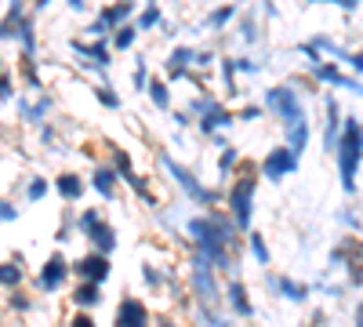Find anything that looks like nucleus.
I'll list each match as a JSON object with an SVG mask.
<instances>
[{
    "label": "nucleus",
    "instance_id": "obj_22",
    "mask_svg": "<svg viewBox=\"0 0 363 327\" xmlns=\"http://www.w3.org/2000/svg\"><path fill=\"white\" fill-rule=\"evenodd\" d=\"M356 327H363V309H359V313H356Z\"/></svg>",
    "mask_w": 363,
    "mask_h": 327
},
{
    "label": "nucleus",
    "instance_id": "obj_11",
    "mask_svg": "<svg viewBox=\"0 0 363 327\" xmlns=\"http://www.w3.org/2000/svg\"><path fill=\"white\" fill-rule=\"evenodd\" d=\"M229 299H233L236 313H244V316H251V302H247V294H244V284H233V287H229Z\"/></svg>",
    "mask_w": 363,
    "mask_h": 327
},
{
    "label": "nucleus",
    "instance_id": "obj_1",
    "mask_svg": "<svg viewBox=\"0 0 363 327\" xmlns=\"http://www.w3.org/2000/svg\"><path fill=\"white\" fill-rule=\"evenodd\" d=\"M363 157V124L356 116L345 121V135H342V150H338V171H342V186L352 193L356 189V167Z\"/></svg>",
    "mask_w": 363,
    "mask_h": 327
},
{
    "label": "nucleus",
    "instance_id": "obj_20",
    "mask_svg": "<svg viewBox=\"0 0 363 327\" xmlns=\"http://www.w3.org/2000/svg\"><path fill=\"white\" fill-rule=\"evenodd\" d=\"M349 62L356 66V73H363V55H352V58H349Z\"/></svg>",
    "mask_w": 363,
    "mask_h": 327
},
{
    "label": "nucleus",
    "instance_id": "obj_7",
    "mask_svg": "<svg viewBox=\"0 0 363 327\" xmlns=\"http://www.w3.org/2000/svg\"><path fill=\"white\" fill-rule=\"evenodd\" d=\"M294 164H298V153L287 145V150L269 153V160H265V174H269V178H284L287 171H294Z\"/></svg>",
    "mask_w": 363,
    "mask_h": 327
},
{
    "label": "nucleus",
    "instance_id": "obj_17",
    "mask_svg": "<svg viewBox=\"0 0 363 327\" xmlns=\"http://www.w3.org/2000/svg\"><path fill=\"white\" fill-rule=\"evenodd\" d=\"M255 258H258V262H269V251H265V244H262V236H255Z\"/></svg>",
    "mask_w": 363,
    "mask_h": 327
},
{
    "label": "nucleus",
    "instance_id": "obj_15",
    "mask_svg": "<svg viewBox=\"0 0 363 327\" xmlns=\"http://www.w3.org/2000/svg\"><path fill=\"white\" fill-rule=\"evenodd\" d=\"M95 186H99V193H113V171H99V178H95Z\"/></svg>",
    "mask_w": 363,
    "mask_h": 327
},
{
    "label": "nucleus",
    "instance_id": "obj_3",
    "mask_svg": "<svg viewBox=\"0 0 363 327\" xmlns=\"http://www.w3.org/2000/svg\"><path fill=\"white\" fill-rule=\"evenodd\" d=\"M80 226H84V233L91 236V240L99 244V251H113V248H116V236H113V229L99 218V211H84Z\"/></svg>",
    "mask_w": 363,
    "mask_h": 327
},
{
    "label": "nucleus",
    "instance_id": "obj_16",
    "mask_svg": "<svg viewBox=\"0 0 363 327\" xmlns=\"http://www.w3.org/2000/svg\"><path fill=\"white\" fill-rule=\"evenodd\" d=\"M284 291L291 294V299H298V302H301V299H306V294H309V291L301 287V284H291V280H284Z\"/></svg>",
    "mask_w": 363,
    "mask_h": 327
},
{
    "label": "nucleus",
    "instance_id": "obj_18",
    "mask_svg": "<svg viewBox=\"0 0 363 327\" xmlns=\"http://www.w3.org/2000/svg\"><path fill=\"white\" fill-rule=\"evenodd\" d=\"M0 218L11 222V218H15V207H11V204H0Z\"/></svg>",
    "mask_w": 363,
    "mask_h": 327
},
{
    "label": "nucleus",
    "instance_id": "obj_10",
    "mask_svg": "<svg viewBox=\"0 0 363 327\" xmlns=\"http://www.w3.org/2000/svg\"><path fill=\"white\" fill-rule=\"evenodd\" d=\"M313 73H316V77H323V80H330V84H338V87H349V92H363V87H359L356 80H349V77H345V73H338L335 66H316Z\"/></svg>",
    "mask_w": 363,
    "mask_h": 327
},
{
    "label": "nucleus",
    "instance_id": "obj_2",
    "mask_svg": "<svg viewBox=\"0 0 363 327\" xmlns=\"http://www.w3.org/2000/svg\"><path fill=\"white\" fill-rule=\"evenodd\" d=\"M193 233L200 236V248H203V255H207L211 262H218V265L229 262V251H225V244H229V226H225L222 218H196V222H193Z\"/></svg>",
    "mask_w": 363,
    "mask_h": 327
},
{
    "label": "nucleus",
    "instance_id": "obj_6",
    "mask_svg": "<svg viewBox=\"0 0 363 327\" xmlns=\"http://www.w3.org/2000/svg\"><path fill=\"white\" fill-rule=\"evenodd\" d=\"M116 327H149V313L142 302L128 299V302H120L116 309Z\"/></svg>",
    "mask_w": 363,
    "mask_h": 327
},
{
    "label": "nucleus",
    "instance_id": "obj_21",
    "mask_svg": "<svg viewBox=\"0 0 363 327\" xmlns=\"http://www.w3.org/2000/svg\"><path fill=\"white\" fill-rule=\"evenodd\" d=\"M73 327H95V323H91L87 316H77V320H73Z\"/></svg>",
    "mask_w": 363,
    "mask_h": 327
},
{
    "label": "nucleus",
    "instance_id": "obj_4",
    "mask_svg": "<svg viewBox=\"0 0 363 327\" xmlns=\"http://www.w3.org/2000/svg\"><path fill=\"white\" fill-rule=\"evenodd\" d=\"M269 109H277L287 124L301 121V106H298V99L287 92V87H272V92H269Z\"/></svg>",
    "mask_w": 363,
    "mask_h": 327
},
{
    "label": "nucleus",
    "instance_id": "obj_19",
    "mask_svg": "<svg viewBox=\"0 0 363 327\" xmlns=\"http://www.w3.org/2000/svg\"><path fill=\"white\" fill-rule=\"evenodd\" d=\"M153 99H157V102H160V106H164V102H167V92H164V87H160V84H153Z\"/></svg>",
    "mask_w": 363,
    "mask_h": 327
},
{
    "label": "nucleus",
    "instance_id": "obj_12",
    "mask_svg": "<svg viewBox=\"0 0 363 327\" xmlns=\"http://www.w3.org/2000/svg\"><path fill=\"white\" fill-rule=\"evenodd\" d=\"M80 189H84V186H80L77 174H62V178H58V193H62V196L73 200V196H80Z\"/></svg>",
    "mask_w": 363,
    "mask_h": 327
},
{
    "label": "nucleus",
    "instance_id": "obj_9",
    "mask_svg": "<svg viewBox=\"0 0 363 327\" xmlns=\"http://www.w3.org/2000/svg\"><path fill=\"white\" fill-rule=\"evenodd\" d=\"M62 280H66V262H62V258L55 255V258L48 262V270H44V277H40V287H44V291H55V287L62 284Z\"/></svg>",
    "mask_w": 363,
    "mask_h": 327
},
{
    "label": "nucleus",
    "instance_id": "obj_8",
    "mask_svg": "<svg viewBox=\"0 0 363 327\" xmlns=\"http://www.w3.org/2000/svg\"><path fill=\"white\" fill-rule=\"evenodd\" d=\"M77 273L99 284V280H106V273H109V262H106L102 255H91V258H84V262L77 265Z\"/></svg>",
    "mask_w": 363,
    "mask_h": 327
},
{
    "label": "nucleus",
    "instance_id": "obj_13",
    "mask_svg": "<svg viewBox=\"0 0 363 327\" xmlns=\"http://www.w3.org/2000/svg\"><path fill=\"white\" fill-rule=\"evenodd\" d=\"M77 306H99V287H80L77 291Z\"/></svg>",
    "mask_w": 363,
    "mask_h": 327
},
{
    "label": "nucleus",
    "instance_id": "obj_14",
    "mask_svg": "<svg viewBox=\"0 0 363 327\" xmlns=\"http://www.w3.org/2000/svg\"><path fill=\"white\" fill-rule=\"evenodd\" d=\"M22 280V273H18V265H0V284H8V287H15Z\"/></svg>",
    "mask_w": 363,
    "mask_h": 327
},
{
    "label": "nucleus",
    "instance_id": "obj_5",
    "mask_svg": "<svg viewBox=\"0 0 363 327\" xmlns=\"http://www.w3.org/2000/svg\"><path fill=\"white\" fill-rule=\"evenodd\" d=\"M251 196H255V182H236L233 186V215H236V226H247L251 222Z\"/></svg>",
    "mask_w": 363,
    "mask_h": 327
}]
</instances>
